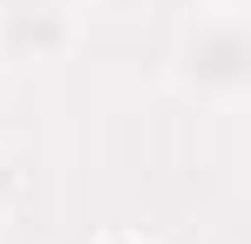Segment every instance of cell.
Masks as SVG:
<instances>
[{
  "mask_svg": "<svg viewBox=\"0 0 251 244\" xmlns=\"http://www.w3.org/2000/svg\"><path fill=\"white\" fill-rule=\"evenodd\" d=\"M170 75L204 109H245L251 95V7H197L170 48Z\"/></svg>",
  "mask_w": 251,
  "mask_h": 244,
  "instance_id": "6da1fadb",
  "label": "cell"
},
{
  "mask_svg": "<svg viewBox=\"0 0 251 244\" xmlns=\"http://www.w3.org/2000/svg\"><path fill=\"white\" fill-rule=\"evenodd\" d=\"M68 0H0V54L7 61H61L75 48Z\"/></svg>",
  "mask_w": 251,
  "mask_h": 244,
  "instance_id": "7a4b0ae2",
  "label": "cell"
},
{
  "mask_svg": "<svg viewBox=\"0 0 251 244\" xmlns=\"http://www.w3.org/2000/svg\"><path fill=\"white\" fill-rule=\"evenodd\" d=\"M88 244H156V238H143V231H123V224H116V231H95Z\"/></svg>",
  "mask_w": 251,
  "mask_h": 244,
  "instance_id": "3957f363",
  "label": "cell"
},
{
  "mask_svg": "<svg viewBox=\"0 0 251 244\" xmlns=\"http://www.w3.org/2000/svg\"><path fill=\"white\" fill-rule=\"evenodd\" d=\"M197 7H251V0H197Z\"/></svg>",
  "mask_w": 251,
  "mask_h": 244,
  "instance_id": "277c9868",
  "label": "cell"
}]
</instances>
